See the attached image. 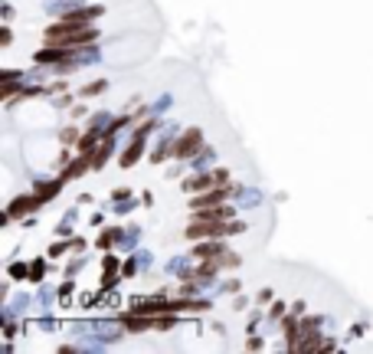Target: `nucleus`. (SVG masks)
Masks as SVG:
<instances>
[{"label":"nucleus","mask_w":373,"mask_h":354,"mask_svg":"<svg viewBox=\"0 0 373 354\" xmlns=\"http://www.w3.org/2000/svg\"><path fill=\"white\" fill-rule=\"evenodd\" d=\"M111 243H115V233H105V236L98 239V246H101V249H105V246H111Z\"/></svg>","instance_id":"5"},{"label":"nucleus","mask_w":373,"mask_h":354,"mask_svg":"<svg viewBox=\"0 0 373 354\" xmlns=\"http://www.w3.org/2000/svg\"><path fill=\"white\" fill-rule=\"evenodd\" d=\"M236 230H242V227H229V223H219V220H196L186 230V236L200 239V236H226V233H236Z\"/></svg>","instance_id":"1"},{"label":"nucleus","mask_w":373,"mask_h":354,"mask_svg":"<svg viewBox=\"0 0 373 354\" xmlns=\"http://www.w3.org/2000/svg\"><path fill=\"white\" fill-rule=\"evenodd\" d=\"M210 184H216V174H213V177H196V181H186V190H200V187H210Z\"/></svg>","instance_id":"3"},{"label":"nucleus","mask_w":373,"mask_h":354,"mask_svg":"<svg viewBox=\"0 0 373 354\" xmlns=\"http://www.w3.org/2000/svg\"><path fill=\"white\" fill-rule=\"evenodd\" d=\"M138 151H141V144H134V148H128V154L121 157V164L128 167V164H134V161H138Z\"/></svg>","instance_id":"4"},{"label":"nucleus","mask_w":373,"mask_h":354,"mask_svg":"<svg viewBox=\"0 0 373 354\" xmlns=\"http://www.w3.org/2000/svg\"><path fill=\"white\" fill-rule=\"evenodd\" d=\"M200 141H203V134H200V128H190V131L184 134L177 141V151L174 154L177 157H190V154H196V148H200Z\"/></svg>","instance_id":"2"}]
</instances>
